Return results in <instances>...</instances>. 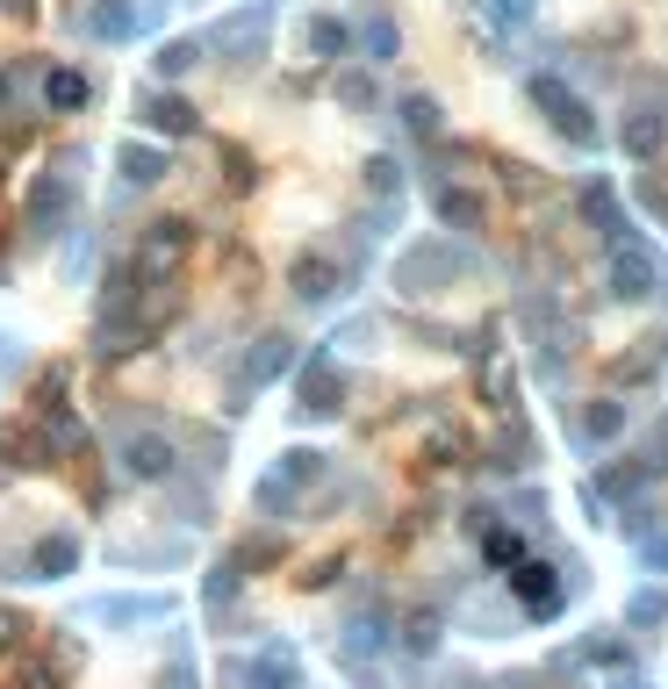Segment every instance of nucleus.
<instances>
[{
	"label": "nucleus",
	"instance_id": "26",
	"mask_svg": "<svg viewBox=\"0 0 668 689\" xmlns=\"http://www.w3.org/2000/svg\"><path fill=\"white\" fill-rule=\"evenodd\" d=\"M151 65H159L165 80L194 72V65H202V37H173V43H159V58H151Z\"/></svg>",
	"mask_w": 668,
	"mask_h": 689
},
{
	"label": "nucleus",
	"instance_id": "8",
	"mask_svg": "<svg viewBox=\"0 0 668 689\" xmlns=\"http://www.w3.org/2000/svg\"><path fill=\"white\" fill-rule=\"evenodd\" d=\"M231 682L237 689H302V661L273 639V647L245 653V661H231Z\"/></svg>",
	"mask_w": 668,
	"mask_h": 689
},
{
	"label": "nucleus",
	"instance_id": "13",
	"mask_svg": "<svg viewBox=\"0 0 668 689\" xmlns=\"http://www.w3.org/2000/svg\"><path fill=\"white\" fill-rule=\"evenodd\" d=\"M510 589H518V604L533 610V618H554L560 610V581L546 560H510Z\"/></svg>",
	"mask_w": 668,
	"mask_h": 689
},
{
	"label": "nucleus",
	"instance_id": "9",
	"mask_svg": "<svg viewBox=\"0 0 668 689\" xmlns=\"http://www.w3.org/2000/svg\"><path fill=\"white\" fill-rule=\"evenodd\" d=\"M295 395H302V417H338V409H345V374H338V359H331V352H310V366H302Z\"/></svg>",
	"mask_w": 668,
	"mask_h": 689
},
{
	"label": "nucleus",
	"instance_id": "36",
	"mask_svg": "<svg viewBox=\"0 0 668 689\" xmlns=\"http://www.w3.org/2000/svg\"><path fill=\"white\" fill-rule=\"evenodd\" d=\"M22 632H29V625L14 618V610H0V647H14V639H22Z\"/></svg>",
	"mask_w": 668,
	"mask_h": 689
},
{
	"label": "nucleus",
	"instance_id": "34",
	"mask_svg": "<svg viewBox=\"0 0 668 689\" xmlns=\"http://www.w3.org/2000/svg\"><path fill=\"white\" fill-rule=\"evenodd\" d=\"M338 101H345V109H374V80H367V72H345V80H338Z\"/></svg>",
	"mask_w": 668,
	"mask_h": 689
},
{
	"label": "nucleus",
	"instance_id": "16",
	"mask_svg": "<svg viewBox=\"0 0 668 689\" xmlns=\"http://www.w3.org/2000/svg\"><path fill=\"white\" fill-rule=\"evenodd\" d=\"M136 115H144L159 136H194V122H202V115H194V101H180V94H144V101H136Z\"/></svg>",
	"mask_w": 668,
	"mask_h": 689
},
{
	"label": "nucleus",
	"instance_id": "25",
	"mask_svg": "<svg viewBox=\"0 0 668 689\" xmlns=\"http://www.w3.org/2000/svg\"><path fill=\"white\" fill-rule=\"evenodd\" d=\"M583 216L597 223L611 244H618V237H632V230H626V216H618V202H611V188H589V194H583Z\"/></svg>",
	"mask_w": 668,
	"mask_h": 689
},
{
	"label": "nucleus",
	"instance_id": "11",
	"mask_svg": "<svg viewBox=\"0 0 668 689\" xmlns=\"http://www.w3.org/2000/svg\"><path fill=\"white\" fill-rule=\"evenodd\" d=\"M287 359H295V345H287V338H260V345L245 352V359H237L231 395H237V403H245V395H260L273 374H287Z\"/></svg>",
	"mask_w": 668,
	"mask_h": 689
},
{
	"label": "nucleus",
	"instance_id": "3",
	"mask_svg": "<svg viewBox=\"0 0 668 689\" xmlns=\"http://www.w3.org/2000/svg\"><path fill=\"white\" fill-rule=\"evenodd\" d=\"M266 37H273V0H245V8H231L202 37V51L231 58V65H252V58H266Z\"/></svg>",
	"mask_w": 668,
	"mask_h": 689
},
{
	"label": "nucleus",
	"instance_id": "27",
	"mask_svg": "<svg viewBox=\"0 0 668 689\" xmlns=\"http://www.w3.org/2000/svg\"><path fill=\"white\" fill-rule=\"evenodd\" d=\"M661 618H668V596L661 589H632L626 596V625H632V632H655Z\"/></svg>",
	"mask_w": 668,
	"mask_h": 689
},
{
	"label": "nucleus",
	"instance_id": "24",
	"mask_svg": "<svg viewBox=\"0 0 668 689\" xmlns=\"http://www.w3.org/2000/svg\"><path fill=\"white\" fill-rule=\"evenodd\" d=\"M87 94H94V87H87V72H72V65H58L51 80H43V101H51L58 115H72V109H87Z\"/></svg>",
	"mask_w": 668,
	"mask_h": 689
},
{
	"label": "nucleus",
	"instance_id": "23",
	"mask_svg": "<svg viewBox=\"0 0 668 689\" xmlns=\"http://www.w3.org/2000/svg\"><path fill=\"white\" fill-rule=\"evenodd\" d=\"M618 432H626V403H611V395H597V403L583 409V438H589V446H611Z\"/></svg>",
	"mask_w": 668,
	"mask_h": 689
},
{
	"label": "nucleus",
	"instance_id": "38",
	"mask_svg": "<svg viewBox=\"0 0 668 689\" xmlns=\"http://www.w3.org/2000/svg\"><path fill=\"white\" fill-rule=\"evenodd\" d=\"M647 560H655V568H668V539H647Z\"/></svg>",
	"mask_w": 668,
	"mask_h": 689
},
{
	"label": "nucleus",
	"instance_id": "30",
	"mask_svg": "<svg viewBox=\"0 0 668 689\" xmlns=\"http://www.w3.org/2000/svg\"><path fill=\"white\" fill-rule=\"evenodd\" d=\"M367 188L382 194V202H396V194H403V165L396 159H367Z\"/></svg>",
	"mask_w": 668,
	"mask_h": 689
},
{
	"label": "nucleus",
	"instance_id": "41",
	"mask_svg": "<svg viewBox=\"0 0 668 689\" xmlns=\"http://www.w3.org/2000/svg\"><path fill=\"white\" fill-rule=\"evenodd\" d=\"M0 345H8V338H0ZM0 359H8V352H0Z\"/></svg>",
	"mask_w": 668,
	"mask_h": 689
},
{
	"label": "nucleus",
	"instance_id": "37",
	"mask_svg": "<svg viewBox=\"0 0 668 689\" xmlns=\"http://www.w3.org/2000/svg\"><path fill=\"white\" fill-rule=\"evenodd\" d=\"M0 14H22V22H29V14H37V0H0Z\"/></svg>",
	"mask_w": 668,
	"mask_h": 689
},
{
	"label": "nucleus",
	"instance_id": "15",
	"mask_svg": "<svg viewBox=\"0 0 668 689\" xmlns=\"http://www.w3.org/2000/svg\"><path fill=\"white\" fill-rule=\"evenodd\" d=\"M353 37H360V51H367V65H388V58L403 51V29H396V14H388L382 0H374V8L360 14V29H353Z\"/></svg>",
	"mask_w": 668,
	"mask_h": 689
},
{
	"label": "nucleus",
	"instance_id": "2",
	"mask_svg": "<svg viewBox=\"0 0 668 689\" xmlns=\"http://www.w3.org/2000/svg\"><path fill=\"white\" fill-rule=\"evenodd\" d=\"M72 202H80V159H58L51 173H37V180H29V202H22L29 237H51V230H65Z\"/></svg>",
	"mask_w": 668,
	"mask_h": 689
},
{
	"label": "nucleus",
	"instance_id": "22",
	"mask_svg": "<svg viewBox=\"0 0 668 689\" xmlns=\"http://www.w3.org/2000/svg\"><path fill=\"white\" fill-rule=\"evenodd\" d=\"M115 165H123L130 188H159V180H165V151L159 144H123V151H115Z\"/></svg>",
	"mask_w": 668,
	"mask_h": 689
},
{
	"label": "nucleus",
	"instance_id": "31",
	"mask_svg": "<svg viewBox=\"0 0 668 689\" xmlns=\"http://www.w3.org/2000/svg\"><path fill=\"white\" fill-rule=\"evenodd\" d=\"M403 122H409V136H438V101L409 94V101H403Z\"/></svg>",
	"mask_w": 668,
	"mask_h": 689
},
{
	"label": "nucleus",
	"instance_id": "32",
	"mask_svg": "<svg viewBox=\"0 0 668 689\" xmlns=\"http://www.w3.org/2000/svg\"><path fill=\"white\" fill-rule=\"evenodd\" d=\"M539 14V0H489V22L496 29H525Z\"/></svg>",
	"mask_w": 668,
	"mask_h": 689
},
{
	"label": "nucleus",
	"instance_id": "5",
	"mask_svg": "<svg viewBox=\"0 0 668 689\" xmlns=\"http://www.w3.org/2000/svg\"><path fill=\"white\" fill-rule=\"evenodd\" d=\"M533 101L546 109V122H554V130L568 136L575 151H589V144H597V122H589V109H583V94H568V87H560L554 72H533Z\"/></svg>",
	"mask_w": 668,
	"mask_h": 689
},
{
	"label": "nucleus",
	"instance_id": "28",
	"mask_svg": "<svg viewBox=\"0 0 668 689\" xmlns=\"http://www.w3.org/2000/svg\"><path fill=\"white\" fill-rule=\"evenodd\" d=\"M237 575H245V568H237V554H231V560H216V568H209V581H202V604H209V610H231Z\"/></svg>",
	"mask_w": 668,
	"mask_h": 689
},
{
	"label": "nucleus",
	"instance_id": "18",
	"mask_svg": "<svg viewBox=\"0 0 668 689\" xmlns=\"http://www.w3.org/2000/svg\"><path fill=\"white\" fill-rule=\"evenodd\" d=\"M72 568H80V539H72V531L37 539V554H29V575H37V581H65Z\"/></svg>",
	"mask_w": 668,
	"mask_h": 689
},
{
	"label": "nucleus",
	"instance_id": "17",
	"mask_svg": "<svg viewBox=\"0 0 668 689\" xmlns=\"http://www.w3.org/2000/svg\"><path fill=\"white\" fill-rule=\"evenodd\" d=\"M287 281H295V295H302V302H331V295H338V287H345V273L331 266L324 252H302Z\"/></svg>",
	"mask_w": 668,
	"mask_h": 689
},
{
	"label": "nucleus",
	"instance_id": "20",
	"mask_svg": "<svg viewBox=\"0 0 668 689\" xmlns=\"http://www.w3.org/2000/svg\"><path fill=\"white\" fill-rule=\"evenodd\" d=\"M618 144H626V159H661V144H668V115H661V109H640V115H626Z\"/></svg>",
	"mask_w": 668,
	"mask_h": 689
},
{
	"label": "nucleus",
	"instance_id": "29",
	"mask_svg": "<svg viewBox=\"0 0 668 689\" xmlns=\"http://www.w3.org/2000/svg\"><path fill=\"white\" fill-rule=\"evenodd\" d=\"M403 647L417 653V661L438 653V610H409V618H403Z\"/></svg>",
	"mask_w": 668,
	"mask_h": 689
},
{
	"label": "nucleus",
	"instance_id": "35",
	"mask_svg": "<svg viewBox=\"0 0 668 689\" xmlns=\"http://www.w3.org/2000/svg\"><path fill=\"white\" fill-rule=\"evenodd\" d=\"M489 560H496V568L525 560V539H518V531H489Z\"/></svg>",
	"mask_w": 668,
	"mask_h": 689
},
{
	"label": "nucleus",
	"instance_id": "40",
	"mask_svg": "<svg viewBox=\"0 0 668 689\" xmlns=\"http://www.w3.org/2000/svg\"><path fill=\"white\" fill-rule=\"evenodd\" d=\"M611 689H640V682H632V676H626V682H611Z\"/></svg>",
	"mask_w": 668,
	"mask_h": 689
},
{
	"label": "nucleus",
	"instance_id": "21",
	"mask_svg": "<svg viewBox=\"0 0 668 689\" xmlns=\"http://www.w3.org/2000/svg\"><path fill=\"white\" fill-rule=\"evenodd\" d=\"M432 209H438V223H446V230H482V194L453 188V180H438V188H432Z\"/></svg>",
	"mask_w": 668,
	"mask_h": 689
},
{
	"label": "nucleus",
	"instance_id": "6",
	"mask_svg": "<svg viewBox=\"0 0 668 689\" xmlns=\"http://www.w3.org/2000/svg\"><path fill=\"white\" fill-rule=\"evenodd\" d=\"M655 287H661L655 252H647L640 237H618V244H611V295H618V302H647Z\"/></svg>",
	"mask_w": 668,
	"mask_h": 689
},
{
	"label": "nucleus",
	"instance_id": "33",
	"mask_svg": "<svg viewBox=\"0 0 668 689\" xmlns=\"http://www.w3.org/2000/svg\"><path fill=\"white\" fill-rule=\"evenodd\" d=\"M382 647V618H353V639H345V661H360V653Z\"/></svg>",
	"mask_w": 668,
	"mask_h": 689
},
{
	"label": "nucleus",
	"instance_id": "4",
	"mask_svg": "<svg viewBox=\"0 0 668 689\" xmlns=\"http://www.w3.org/2000/svg\"><path fill=\"white\" fill-rule=\"evenodd\" d=\"M316 482H324V453H302V446H295V453H281V459L260 474L252 503H260L266 517H287V510H295V496H302V488H316Z\"/></svg>",
	"mask_w": 668,
	"mask_h": 689
},
{
	"label": "nucleus",
	"instance_id": "1",
	"mask_svg": "<svg viewBox=\"0 0 668 689\" xmlns=\"http://www.w3.org/2000/svg\"><path fill=\"white\" fill-rule=\"evenodd\" d=\"M188 252H194V223H180V216H159L151 230H136L130 281H180Z\"/></svg>",
	"mask_w": 668,
	"mask_h": 689
},
{
	"label": "nucleus",
	"instance_id": "14",
	"mask_svg": "<svg viewBox=\"0 0 668 689\" xmlns=\"http://www.w3.org/2000/svg\"><path fill=\"white\" fill-rule=\"evenodd\" d=\"M87 618H101V625H159V618H173V596H101V604H87Z\"/></svg>",
	"mask_w": 668,
	"mask_h": 689
},
{
	"label": "nucleus",
	"instance_id": "12",
	"mask_svg": "<svg viewBox=\"0 0 668 689\" xmlns=\"http://www.w3.org/2000/svg\"><path fill=\"white\" fill-rule=\"evenodd\" d=\"M115 459H123L130 482H165L180 453H173V438H159V432H130L123 446H115Z\"/></svg>",
	"mask_w": 668,
	"mask_h": 689
},
{
	"label": "nucleus",
	"instance_id": "10",
	"mask_svg": "<svg viewBox=\"0 0 668 689\" xmlns=\"http://www.w3.org/2000/svg\"><path fill=\"white\" fill-rule=\"evenodd\" d=\"M80 29L94 43H130V37H144V29H151V8H136V0H87Z\"/></svg>",
	"mask_w": 668,
	"mask_h": 689
},
{
	"label": "nucleus",
	"instance_id": "39",
	"mask_svg": "<svg viewBox=\"0 0 668 689\" xmlns=\"http://www.w3.org/2000/svg\"><path fill=\"white\" fill-rule=\"evenodd\" d=\"M0 109H8V72H0Z\"/></svg>",
	"mask_w": 668,
	"mask_h": 689
},
{
	"label": "nucleus",
	"instance_id": "7",
	"mask_svg": "<svg viewBox=\"0 0 668 689\" xmlns=\"http://www.w3.org/2000/svg\"><path fill=\"white\" fill-rule=\"evenodd\" d=\"M453 273H467V252H453V244H417V252H403L396 287L403 295H432V287L453 281Z\"/></svg>",
	"mask_w": 668,
	"mask_h": 689
},
{
	"label": "nucleus",
	"instance_id": "19",
	"mask_svg": "<svg viewBox=\"0 0 668 689\" xmlns=\"http://www.w3.org/2000/svg\"><path fill=\"white\" fill-rule=\"evenodd\" d=\"M353 51V29L338 14H302V58H345Z\"/></svg>",
	"mask_w": 668,
	"mask_h": 689
}]
</instances>
